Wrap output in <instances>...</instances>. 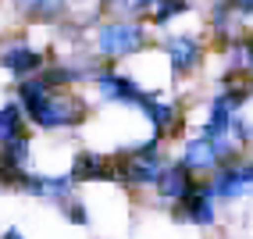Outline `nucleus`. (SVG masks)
<instances>
[{
    "instance_id": "3",
    "label": "nucleus",
    "mask_w": 253,
    "mask_h": 239,
    "mask_svg": "<svg viewBox=\"0 0 253 239\" xmlns=\"http://www.w3.org/2000/svg\"><path fill=\"white\" fill-rule=\"evenodd\" d=\"M164 172V161H161V140L154 136V140L139 143L136 150L125 153L122 164H114V179H122L128 186H154Z\"/></svg>"
},
{
    "instance_id": "16",
    "label": "nucleus",
    "mask_w": 253,
    "mask_h": 239,
    "mask_svg": "<svg viewBox=\"0 0 253 239\" xmlns=\"http://www.w3.org/2000/svg\"><path fill=\"white\" fill-rule=\"evenodd\" d=\"M150 11H154V22L161 25V22H168V18H175V14H182L185 11V4H178V0H164V4H150Z\"/></svg>"
},
{
    "instance_id": "11",
    "label": "nucleus",
    "mask_w": 253,
    "mask_h": 239,
    "mask_svg": "<svg viewBox=\"0 0 253 239\" xmlns=\"http://www.w3.org/2000/svg\"><path fill=\"white\" fill-rule=\"evenodd\" d=\"M18 190H25L32 196H46V200H68L72 196V179L68 175H32V172H25L18 179Z\"/></svg>"
},
{
    "instance_id": "18",
    "label": "nucleus",
    "mask_w": 253,
    "mask_h": 239,
    "mask_svg": "<svg viewBox=\"0 0 253 239\" xmlns=\"http://www.w3.org/2000/svg\"><path fill=\"white\" fill-rule=\"evenodd\" d=\"M4 239H25V236H22L18 229H7V232H4Z\"/></svg>"
},
{
    "instance_id": "8",
    "label": "nucleus",
    "mask_w": 253,
    "mask_h": 239,
    "mask_svg": "<svg viewBox=\"0 0 253 239\" xmlns=\"http://www.w3.org/2000/svg\"><path fill=\"white\" fill-rule=\"evenodd\" d=\"M164 47H168V57H171V72L175 75L193 72L200 64V54H204V43H200V36H193V32H175V36L164 40Z\"/></svg>"
},
{
    "instance_id": "14",
    "label": "nucleus",
    "mask_w": 253,
    "mask_h": 239,
    "mask_svg": "<svg viewBox=\"0 0 253 239\" xmlns=\"http://www.w3.org/2000/svg\"><path fill=\"white\" fill-rule=\"evenodd\" d=\"M139 111L150 118V125L157 129V140H161L164 132H175V129H178V111H175L171 104H161L157 96H150V100H146V104H143Z\"/></svg>"
},
{
    "instance_id": "17",
    "label": "nucleus",
    "mask_w": 253,
    "mask_h": 239,
    "mask_svg": "<svg viewBox=\"0 0 253 239\" xmlns=\"http://www.w3.org/2000/svg\"><path fill=\"white\" fill-rule=\"evenodd\" d=\"M61 207H64V214H68V221H75V225H86V221H89V211L82 207L75 196H68V200L61 203Z\"/></svg>"
},
{
    "instance_id": "5",
    "label": "nucleus",
    "mask_w": 253,
    "mask_h": 239,
    "mask_svg": "<svg viewBox=\"0 0 253 239\" xmlns=\"http://www.w3.org/2000/svg\"><path fill=\"white\" fill-rule=\"evenodd\" d=\"M250 182H253V168H250V161H232V164L217 168V172L211 175L207 190H211L214 200H239V196H246Z\"/></svg>"
},
{
    "instance_id": "2",
    "label": "nucleus",
    "mask_w": 253,
    "mask_h": 239,
    "mask_svg": "<svg viewBox=\"0 0 253 239\" xmlns=\"http://www.w3.org/2000/svg\"><path fill=\"white\" fill-rule=\"evenodd\" d=\"M150 32L143 22H132V18H111L96 29V50L104 57H128V54H139L146 47Z\"/></svg>"
},
{
    "instance_id": "4",
    "label": "nucleus",
    "mask_w": 253,
    "mask_h": 239,
    "mask_svg": "<svg viewBox=\"0 0 253 239\" xmlns=\"http://www.w3.org/2000/svg\"><path fill=\"white\" fill-rule=\"evenodd\" d=\"M232 161H235L232 140H204V136H196V140L185 143L178 164L189 168V172H217V168H225Z\"/></svg>"
},
{
    "instance_id": "10",
    "label": "nucleus",
    "mask_w": 253,
    "mask_h": 239,
    "mask_svg": "<svg viewBox=\"0 0 253 239\" xmlns=\"http://www.w3.org/2000/svg\"><path fill=\"white\" fill-rule=\"evenodd\" d=\"M68 179H72V186L89 182V179H114V161L104 157V153H96V150H79Z\"/></svg>"
},
{
    "instance_id": "7",
    "label": "nucleus",
    "mask_w": 253,
    "mask_h": 239,
    "mask_svg": "<svg viewBox=\"0 0 253 239\" xmlns=\"http://www.w3.org/2000/svg\"><path fill=\"white\" fill-rule=\"evenodd\" d=\"M0 64L18 79H32L43 72V50H36L32 43H11L0 50Z\"/></svg>"
},
{
    "instance_id": "6",
    "label": "nucleus",
    "mask_w": 253,
    "mask_h": 239,
    "mask_svg": "<svg viewBox=\"0 0 253 239\" xmlns=\"http://www.w3.org/2000/svg\"><path fill=\"white\" fill-rule=\"evenodd\" d=\"M93 82L96 90L104 93L107 100H118V104H132V107H143L154 93H146L139 82H132L128 75H118L114 68H100V72H93Z\"/></svg>"
},
{
    "instance_id": "15",
    "label": "nucleus",
    "mask_w": 253,
    "mask_h": 239,
    "mask_svg": "<svg viewBox=\"0 0 253 239\" xmlns=\"http://www.w3.org/2000/svg\"><path fill=\"white\" fill-rule=\"evenodd\" d=\"M32 18H61L64 14V4H57V0H36V4L25 7Z\"/></svg>"
},
{
    "instance_id": "9",
    "label": "nucleus",
    "mask_w": 253,
    "mask_h": 239,
    "mask_svg": "<svg viewBox=\"0 0 253 239\" xmlns=\"http://www.w3.org/2000/svg\"><path fill=\"white\" fill-rule=\"evenodd\" d=\"M154 186H157V193H161L164 200H175V203H182L185 196L193 193L196 175L189 172V168H182V164L175 161V164H164V172H161V179H157Z\"/></svg>"
},
{
    "instance_id": "13",
    "label": "nucleus",
    "mask_w": 253,
    "mask_h": 239,
    "mask_svg": "<svg viewBox=\"0 0 253 239\" xmlns=\"http://www.w3.org/2000/svg\"><path fill=\"white\" fill-rule=\"evenodd\" d=\"M29 132H25V114L18 104H4L0 107V150L14 146V143H25Z\"/></svg>"
},
{
    "instance_id": "12",
    "label": "nucleus",
    "mask_w": 253,
    "mask_h": 239,
    "mask_svg": "<svg viewBox=\"0 0 253 239\" xmlns=\"http://www.w3.org/2000/svg\"><path fill=\"white\" fill-rule=\"evenodd\" d=\"M182 214L193 221V225H214V196L207 186H193V193L182 200Z\"/></svg>"
},
{
    "instance_id": "1",
    "label": "nucleus",
    "mask_w": 253,
    "mask_h": 239,
    "mask_svg": "<svg viewBox=\"0 0 253 239\" xmlns=\"http://www.w3.org/2000/svg\"><path fill=\"white\" fill-rule=\"evenodd\" d=\"M18 107L25 114V122L40 125V129H72L89 114L86 100L72 90H50L46 82H40L36 75L22 79L18 86Z\"/></svg>"
}]
</instances>
